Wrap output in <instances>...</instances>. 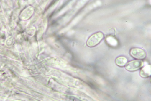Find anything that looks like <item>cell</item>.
Segmentation results:
<instances>
[{
    "mask_svg": "<svg viewBox=\"0 0 151 101\" xmlns=\"http://www.w3.org/2000/svg\"><path fill=\"white\" fill-rule=\"evenodd\" d=\"M151 65H147L143 68L140 71V75L143 78H146L150 76L151 74Z\"/></svg>",
    "mask_w": 151,
    "mask_h": 101,
    "instance_id": "4",
    "label": "cell"
},
{
    "mask_svg": "<svg viewBox=\"0 0 151 101\" xmlns=\"http://www.w3.org/2000/svg\"><path fill=\"white\" fill-rule=\"evenodd\" d=\"M104 35L101 32H98L91 35L87 41V45L93 47L99 44L104 38Z\"/></svg>",
    "mask_w": 151,
    "mask_h": 101,
    "instance_id": "1",
    "label": "cell"
},
{
    "mask_svg": "<svg viewBox=\"0 0 151 101\" xmlns=\"http://www.w3.org/2000/svg\"><path fill=\"white\" fill-rule=\"evenodd\" d=\"M128 60L127 58L123 56H120L116 60V65L120 67H123L127 64Z\"/></svg>",
    "mask_w": 151,
    "mask_h": 101,
    "instance_id": "5",
    "label": "cell"
},
{
    "mask_svg": "<svg viewBox=\"0 0 151 101\" xmlns=\"http://www.w3.org/2000/svg\"><path fill=\"white\" fill-rule=\"evenodd\" d=\"M144 64L143 61L142 60H134L127 63L125 66V68L128 71H134L142 68Z\"/></svg>",
    "mask_w": 151,
    "mask_h": 101,
    "instance_id": "2",
    "label": "cell"
},
{
    "mask_svg": "<svg viewBox=\"0 0 151 101\" xmlns=\"http://www.w3.org/2000/svg\"><path fill=\"white\" fill-rule=\"evenodd\" d=\"M106 41L110 45L115 47L118 44V41L116 39L112 36H109L106 38Z\"/></svg>",
    "mask_w": 151,
    "mask_h": 101,
    "instance_id": "6",
    "label": "cell"
},
{
    "mask_svg": "<svg viewBox=\"0 0 151 101\" xmlns=\"http://www.w3.org/2000/svg\"><path fill=\"white\" fill-rule=\"evenodd\" d=\"M131 55L134 58L138 60H143L146 56V53L142 49L134 48L131 49L130 51Z\"/></svg>",
    "mask_w": 151,
    "mask_h": 101,
    "instance_id": "3",
    "label": "cell"
}]
</instances>
